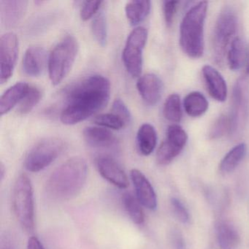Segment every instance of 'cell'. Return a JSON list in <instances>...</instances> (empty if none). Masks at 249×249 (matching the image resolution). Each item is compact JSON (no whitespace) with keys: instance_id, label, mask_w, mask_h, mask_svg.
Wrapping results in <instances>:
<instances>
[{"instance_id":"cell-1","label":"cell","mask_w":249,"mask_h":249,"mask_svg":"<svg viewBox=\"0 0 249 249\" xmlns=\"http://www.w3.org/2000/svg\"><path fill=\"white\" fill-rule=\"evenodd\" d=\"M110 94V81L101 75H92L73 84L66 91L67 106L61 122L73 125L83 122L106 107Z\"/></svg>"},{"instance_id":"cell-2","label":"cell","mask_w":249,"mask_h":249,"mask_svg":"<svg viewBox=\"0 0 249 249\" xmlns=\"http://www.w3.org/2000/svg\"><path fill=\"white\" fill-rule=\"evenodd\" d=\"M88 176V165L81 157L67 160L51 175L45 186V193L51 200H69L82 190Z\"/></svg>"},{"instance_id":"cell-3","label":"cell","mask_w":249,"mask_h":249,"mask_svg":"<svg viewBox=\"0 0 249 249\" xmlns=\"http://www.w3.org/2000/svg\"><path fill=\"white\" fill-rule=\"evenodd\" d=\"M208 2H198L185 14L180 27V45L189 57L197 59L204 53V27Z\"/></svg>"},{"instance_id":"cell-4","label":"cell","mask_w":249,"mask_h":249,"mask_svg":"<svg viewBox=\"0 0 249 249\" xmlns=\"http://www.w3.org/2000/svg\"><path fill=\"white\" fill-rule=\"evenodd\" d=\"M14 213L23 230L33 233L35 230L34 192L27 175H20L16 180L13 192Z\"/></svg>"},{"instance_id":"cell-5","label":"cell","mask_w":249,"mask_h":249,"mask_svg":"<svg viewBox=\"0 0 249 249\" xmlns=\"http://www.w3.org/2000/svg\"><path fill=\"white\" fill-rule=\"evenodd\" d=\"M79 50L78 40L72 36L64 37L52 51L49 57V78L53 85L60 84L73 66Z\"/></svg>"},{"instance_id":"cell-6","label":"cell","mask_w":249,"mask_h":249,"mask_svg":"<svg viewBox=\"0 0 249 249\" xmlns=\"http://www.w3.org/2000/svg\"><path fill=\"white\" fill-rule=\"evenodd\" d=\"M237 16L234 8L224 7L217 18L213 36V52L217 63H222L227 46L237 33Z\"/></svg>"},{"instance_id":"cell-7","label":"cell","mask_w":249,"mask_h":249,"mask_svg":"<svg viewBox=\"0 0 249 249\" xmlns=\"http://www.w3.org/2000/svg\"><path fill=\"white\" fill-rule=\"evenodd\" d=\"M249 118V83L241 78L236 81L233 89L232 103L230 117V134L238 138L247 125Z\"/></svg>"},{"instance_id":"cell-8","label":"cell","mask_w":249,"mask_h":249,"mask_svg":"<svg viewBox=\"0 0 249 249\" xmlns=\"http://www.w3.org/2000/svg\"><path fill=\"white\" fill-rule=\"evenodd\" d=\"M65 148V142L56 138H49L37 142L29 151L24 161V167L31 173H37L49 167Z\"/></svg>"},{"instance_id":"cell-9","label":"cell","mask_w":249,"mask_h":249,"mask_svg":"<svg viewBox=\"0 0 249 249\" xmlns=\"http://www.w3.org/2000/svg\"><path fill=\"white\" fill-rule=\"evenodd\" d=\"M148 39V31L137 27L128 36L122 52V60L127 72L134 78L141 75L143 65V50Z\"/></svg>"},{"instance_id":"cell-10","label":"cell","mask_w":249,"mask_h":249,"mask_svg":"<svg viewBox=\"0 0 249 249\" xmlns=\"http://www.w3.org/2000/svg\"><path fill=\"white\" fill-rule=\"evenodd\" d=\"M187 141V133L181 126L170 125L167 129L166 139L157 151V162L161 165L170 164L183 151Z\"/></svg>"},{"instance_id":"cell-11","label":"cell","mask_w":249,"mask_h":249,"mask_svg":"<svg viewBox=\"0 0 249 249\" xmlns=\"http://www.w3.org/2000/svg\"><path fill=\"white\" fill-rule=\"evenodd\" d=\"M18 54L17 35L5 33L0 38V84H5L12 76Z\"/></svg>"},{"instance_id":"cell-12","label":"cell","mask_w":249,"mask_h":249,"mask_svg":"<svg viewBox=\"0 0 249 249\" xmlns=\"http://www.w3.org/2000/svg\"><path fill=\"white\" fill-rule=\"evenodd\" d=\"M96 166L103 178L119 189L129 186L127 175L116 160L108 156H100L96 160Z\"/></svg>"},{"instance_id":"cell-13","label":"cell","mask_w":249,"mask_h":249,"mask_svg":"<svg viewBox=\"0 0 249 249\" xmlns=\"http://www.w3.org/2000/svg\"><path fill=\"white\" fill-rule=\"evenodd\" d=\"M130 177L137 198L141 205L147 209L155 210L157 207V195L145 175L138 169H132L130 172Z\"/></svg>"},{"instance_id":"cell-14","label":"cell","mask_w":249,"mask_h":249,"mask_svg":"<svg viewBox=\"0 0 249 249\" xmlns=\"http://www.w3.org/2000/svg\"><path fill=\"white\" fill-rule=\"evenodd\" d=\"M137 89L146 104L155 106L161 100L163 83L160 77L155 74H145L138 79Z\"/></svg>"},{"instance_id":"cell-15","label":"cell","mask_w":249,"mask_h":249,"mask_svg":"<svg viewBox=\"0 0 249 249\" xmlns=\"http://www.w3.org/2000/svg\"><path fill=\"white\" fill-rule=\"evenodd\" d=\"M28 2L25 0L0 1V17L2 26L12 28L18 25L27 13Z\"/></svg>"},{"instance_id":"cell-16","label":"cell","mask_w":249,"mask_h":249,"mask_svg":"<svg viewBox=\"0 0 249 249\" xmlns=\"http://www.w3.org/2000/svg\"><path fill=\"white\" fill-rule=\"evenodd\" d=\"M47 63V54L40 46H30L23 58V71L30 77H38L44 72Z\"/></svg>"},{"instance_id":"cell-17","label":"cell","mask_w":249,"mask_h":249,"mask_svg":"<svg viewBox=\"0 0 249 249\" xmlns=\"http://www.w3.org/2000/svg\"><path fill=\"white\" fill-rule=\"evenodd\" d=\"M83 134L86 142L94 148L109 149L117 145V139L113 132L102 126H88Z\"/></svg>"},{"instance_id":"cell-18","label":"cell","mask_w":249,"mask_h":249,"mask_svg":"<svg viewBox=\"0 0 249 249\" xmlns=\"http://www.w3.org/2000/svg\"><path fill=\"white\" fill-rule=\"evenodd\" d=\"M202 72L210 95L216 101H225L227 97V86L221 73L210 65L204 66Z\"/></svg>"},{"instance_id":"cell-19","label":"cell","mask_w":249,"mask_h":249,"mask_svg":"<svg viewBox=\"0 0 249 249\" xmlns=\"http://www.w3.org/2000/svg\"><path fill=\"white\" fill-rule=\"evenodd\" d=\"M30 86L24 82L17 83L10 87L0 98V114L8 113L24 98L30 90Z\"/></svg>"},{"instance_id":"cell-20","label":"cell","mask_w":249,"mask_h":249,"mask_svg":"<svg viewBox=\"0 0 249 249\" xmlns=\"http://www.w3.org/2000/svg\"><path fill=\"white\" fill-rule=\"evenodd\" d=\"M157 143V134L155 128L145 123L141 125L137 134V145L140 153L148 156L154 151Z\"/></svg>"},{"instance_id":"cell-21","label":"cell","mask_w":249,"mask_h":249,"mask_svg":"<svg viewBox=\"0 0 249 249\" xmlns=\"http://www.w3.org/2000/svg\"><path fill=\"white\" fill-rule=\"evenodd\" d=\"M218 243L222 249H236L240 243V235L235 227L228 221H219L215 227Z\"/></svg>"},{"instance_id":"cell-22","label":"cell","mask_w":249,"mask_h":249,"mask_svg":"<svg viewBox=\"0 0 249 249\" xmlns=\"http://www.w3.org/2000/svg\"><path fill=\"white\" fill-rule=\"evenodd\" d=\"M183 107L185 111L189 116L199 117L208 110V102L202 93L193 91L185 97Z\"/></svg>"},{"instance_id":"cell-23","label":"cell","mask_w":249,"mask_h":249,"mask_svg":"<svg viewBox=\"0 0 249 249\" xmlns=\"http://www.w3.org/2000/svg\"><path fill=\"white\" fill-rule=\"evenodd\" d=\"M151 8L150 1H130L125 7L126 18L132 26L137 25L148 17Z\"/></svg>"},{"instance_id":"cell-24","label":"cell","mask_w":249,"mask_h":249,"mask_svg":"<svg viewBox=\"0 0 249 249\" xmlns=\"http://www.w3.org/2000/svg\"><path fill=\"white\" fill-rule=\"evenodd\" d=\"M246 152L247 145L243 142L235 145L232 149L230 150L220 164L221 173L227 174L232 172L246 157Z\"/></svg>"},{"instance_id":"cell-25","label":"cell","mask_w":249,"mask_h":249,"mask_svg":"<svg viewBox=\"0 0 249 249\" xmlns=\"http://www.w3.org/2000/svg\"><path fill=\"white\" fill-rule=\"evenodd\" d=\"M246 51L244 42L240 37L233 39L228 52V64L233 71H239L246 62Z\"/></svg>"},{"instance_id":"cell-26","label":"cell","mask_w":249,"mask_h":249,"mask_svg":"<svg viewBox=\"0 0 249 249\" xmlns=\"http://www.w3.org/2000/svg\"><path fill=\"white\" fill-rule=\"evenodd\" d=\"M122 204L129 218L135 224L141 225L145 221V214L142 205L137 196L129 192H126L122 195Z\"/></svg>"},{"instance_id":"cell-27","label":"cell","mask_w":249,"mask_h":249,"mask_svg":"<svg viewBox=\"0 0 249 249\" xmlns=\"http://www.w3.org/2000/svg\"><path fill=\"white\" fill-rule=\"evenodd\" d=\"M164 117L169 122L178 123L182 119L181 101L178 94H172L167 97L163 107Z\"/></svg>"},{"instance_id":"cell-28","label":"cell","mask_w":249,"mask_h":249,"mask_svg":"<svg viewBox=\"0 0 249 249\" xmlns=\"http://www.w3.org/2000/svg\"><path fill=\"white\" fill-rule=\"evenodd\" d=\"M91 31L96 41L100 46H106L107 41V24L106 14L100 11L94 17L91 24Z\"/></svg>"},{"instance_id":"cell-29","label":"cell","mask_w":249,"mask_h":249,"mask_svg":"<svg viewBox=\"0 0 249 249\" xmlns=\"http://www.w3.org/2000/svg\"><path fill=\"white\" fill-rule=\"evenodd\" d=\"M42 93L37 87H30L27 94L21 100L18 108V113L21 115L28 114L38 104L41 100Z\"/></svg>"},{"instance_id":"cell-30","label":"cell","mask_w":249,"mask_h":249,"mask_svg":"<svg viewBox=\"0 0 249 249\" xmlns=\"http://www.w3.org/2000/svg\"><path fill=\"white\" fill-rule=\"evenodd\" d=\"M94 122L102 127L108 128L114 130H120L126 126L122 119L113 113L98 115L94 118Z\"/></svg>"},{"instance_id":"cell-31","label":"cell","mask_w":249,"mask_h":249,"mask_svg":"<svg viewBox=\"0 0 249 249\" xmlns=\"http://www.w3.org/2000/svg\"><path fill=\"white\" fill-rule=\"evenodd\" d=\"M227 132H230V119L222 115L214 122L208 135L211 139H218Z\"/></svg>"},{"instance_id":"cell-32","label":"cell","mask_w":249,"mask_h":249,"mask_svg":"<svg viewBox=\"0 0 249 249\" xmlns=\"http://www.w3.org/2000/svg\"><path fill=\"white\" fill-rule=\"evenodd\" d=\"M103 2L102 1H85L83 2L81 6V16L83 21H88L89 19L97 15V11L100 10Z\"/></svg>"},{"instance_id":"cell-33","label":"cell","mask_w":249,"mask_h":249,"mask_svg":"<svg viewBox=\"0 0 249 249\" xmlns=\"http://www.w3.org/2000/svg\"><path fill=\"white\" fill-rule=\"evenodd\" d=\"M112 110H113V113L122 119L126 125L130 123L132 119L130 111L126 104L121 99H116L113 102Z\"/></svg>"},{"instance_id":"cell-34","label":"cell","mask_w":249,"mask_h":249,"mask_svg":"<svg viewBox=\"0 0 249 249\" xmlns=\"http://www.w3.org/2000/svg\"><path fill=\"white\" fill-rule=\"evenodd\" d=\"M178 5V1H164L163 2L164 20H165L166 24L168 27H170L173 24Z\"/></svg>"},{"instance_id":"cell-35","label":"cell","mask_w":249,"mask_h":249,"mask_svg":"<svg viewBox=\"0 0 249 249\" xmlns=\"http://www.w3.org/2000/svg\"><path fill=\"white\" fill-rule=\"evenodd\" d=\"M170 202H171L173 212H174L175 215L177 217L178 219L183 224L187 223L189 221V213H188L187 210L185 208L183 203L176 197L172 198Z\"/></svg>"},{"instance_id":"cell-36","label":"cell","mask_w":249,"mask_h":249,"mask_svg":"<svg viewBox=\"0 0 249 249\" xmlns=\"http://www.w3.org/2000/svg\"><path fill=\"white\" fill-rule=\"evenodd\" d=\"M27 249H46L37 237H30L27 243Z\"/></svg>"},{"instance_id":"cell-37","label":"cell","mask_w":249,"mask_h":249,"mask_svg":"<svg viewBox=\"0 0 249 249\" xmlns=\"http://www.w3.org/2000/svg\"><path fill=\"white\" fill-rule=\"evenodd\" d=\"M174 241L175 247L176 249H185V243L183 241V238L180 234L176 233L174 236Z\"/></svg>"},{"instance_id":"cell-38","label":"cell","mask_w":249,"mask_h":249,"mask_svg":"<svg viewBox=\"0 0 249 249\" xmlns=\"http://www.w3.org/2000/svg\"><path fill=\"white\" fill-rule=\"evenodd\" d=\"M5 172V167H4L3 164H1V166H0V177H1V180L3 179Z\"/></svg>"},{"instance_id":"cell-39","label":"cell","mask_w":249,"mask_h":249,"mask_svg":"<svg viewBox=\"0 0 249 249\" xmlns=\"http://www.w3.org/2000/svg\"><path fill=\"white\" fill-rule=\"evenodd\" d=\"M246 73L248 75H249V62L247 63V66H246Z\"/></svg>"}]
</instances>
